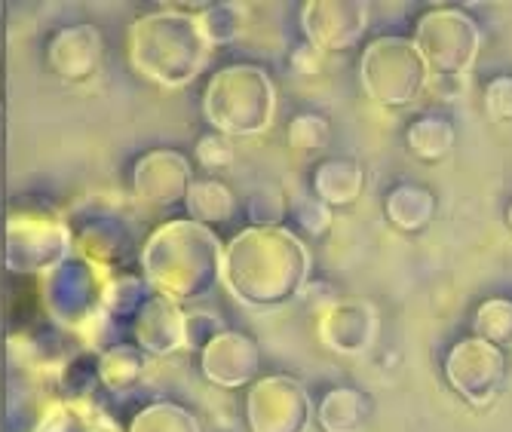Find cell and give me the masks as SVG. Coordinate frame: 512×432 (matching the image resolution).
<instances>
[{
  "instance_id": "cell-1",
  "label": "cell",
  "mask_w": 512,
  "mask_h": 432,
  "mask_svg": "<svg viewBox=\"0 0 512 432\" xmlns=\"http://www.w3.org/2000/svg\"><path fill=\"white\" fill-rule=\"evenodd\" d=\"M433 25L442 31V40L433 37H417V53H424L427 68L436 77H460L470 71L473 56L479 50V28L473 19L463 13H430Z\"/></svg>"
},
{
  "instance_id": "cell-2",
  "label": "cell",
  "mask_w": 512,
  "mask_h": 432,
  "mask_svg": "<svg viewBox=\"0 0 512 432\" xmlns=\"http://www.w3.org/2000/svg\"><path fill=\"white\" fill-rule=\"evenodd\" d=\"M448 359L463 362V371H467V368L473 371L467 380H460L454 387L457 393L467 396V402L485 405V402L494 399L500 380H503V356H500V350H494V347H488V344H482L476 338V341H460Z\"/></svg>"
},
{
  "instance_id": "cell-3",
  "label": "cell",
  "mask_w": 512,
  "mask_h": 432,
  "mask_svg": "<svg viewBox=\"0 0 512 432\" xmlns=\"http://www.w3.org/2000/svg\"><path fill=\"white\" fill-rule=\"evenodd\" d=\"M368 414H371L368 396H362L359 390L341 387L325 396L319 420L325 432H362L368 423Z\"/></svg>"
},
{
  "instance_id": "cell-4",
  "label": "cell",
  "mask_w": 512,
  "mask_h": 432,
  "mask_svg": "<svg viewBox=\"0 0 512 432\" xmlns=\"http://www.w3.org/2000/svg\"><path fill=\"white\" fill-rule=\"evenodd\" d=\"M436 212V197L427 187L417 184H402L387 197V218L399 227V230H424L430 224Z\"/></svg>"
},
{
  "instance_id": "cell-5",
  "label": "cell",
  "mask_w": 512,
  "mask_h": 432,
  "mask_svg": "<svg viewBox=\"0 0 512 432\" xmlns=\"http://www.w3.org/2000/svg\"><path fill=\"white\" fill-rule=\"evenodd\" d=\"M405 141H408V148L414 151V157H421V160H442L454 148V126H451L448 117L427 114V117L414 120L408 126Z\"/></svg>"
},
{
  "instance_id": "cell-6",
  "label": "cell",
  "mask_w": 512,
  "mask_h": 432,
  "mask_svg": "<svg viewBox=\"0 0 512 432\" xmlns=\"http://www.w3.org/2000/svg\"><path fill=\"white\" fill-rule=\"evenodd\" d=\"M476 334L482 344L494 350H509L512 347V301L506 298L485 301L476 313Z\"/></svg>"
},
{
  "instance_id": "cell-7",
  "label": "cell",
  "mask_w": 512,
  "mask_h": 432,
  "mask_svg": "<svg viewBox=\"0 0 512 432\" xmlns=\"http://www.w3.org/2000/svg\"><path fill=\"white\" fill-rule=\"evenodd\" d=\"M485 114L494 123H512V77H494L485 89Z\"/></svg>"
},
{
  "instance_id": "cell-8",
  "label": "cell",
  "mask_w": 512,
  "mask_h": 432,
  "mask_svg": "<svg viewBox=\"0 0 512 432\" xmlns=\"http://www.w3.org/2000/svg\"><path fill=\"white\" fill-rule=\"evenodd\" d=\"M506 221H509V227H512V203H509V209H506Z\"/></svg>"
}]
</instances>
